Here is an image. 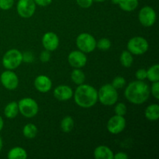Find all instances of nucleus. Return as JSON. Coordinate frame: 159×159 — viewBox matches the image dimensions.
Here are the masks:
<instances>
[{
    "label": "nucleus",
    "instance_id": "nucleus-1",
    "mask_svg": "<svg viewBox=\"0 0 159 159\" xmlns=\"http://www.w3.org/2000/svg\"><path fill=\"white\" fill-rule=\"evenodd\" d=\"M124 96L131 103L141 105L148 99L150 88L144 81H134L128 84L124 91Z\"/></svg>",
    "mask_w": 159,
    "mask_h": 159
},
{
    "label": "nucleus",
    "instance_id": "nucleus-2",
    "mask_svg": "<svg viewBox=\"0 0 159 159\" xmlns=\"http://www.w3.org/2000/svg\"><path fill=\"white\" fill-rule=\"evenodd\" d=\"M73 96L75 103L82 108L93 107L98 101V91L88 84L79 85Z\"/></svg>",
    "mask_w": 159,
    "mask_h": 159
},
{
    "label": "nucleus",
    "instance_id": "nucleus-3",
    "mask_svg": "<svg viewBox=\"0 0 159 159\" xmlns=\"http://www.w3.org/2000/svg\"><path fill=\"white\" fill-rule=\"evenodd\" d=\"M98 100L104 106H113L117 102L118 93L111 84L102 85L98 91Z\"/></svg>",
    "mask_w": 159,
    "mask_h": 159
},
{
    "label": "nucleus",
    "instance_id": "nucleus-4",
    "mask_svg": "<svg viewBox=\"0 0 159 159\" xmlns=\"http://www.w3.org/2000/svg\"><path fill=\"white\" fill-rule=\"evenodd\" d=\"M19 112L26 118H33L37 114L39 107L37 102L32 98L26 97L18 102Z\"/></svg>",
    "mask_w": 159,
    "mask_h": 159
},
{
    "label": "nucleus",
    "instance_id": "nucleus-5",
    "mask_svg": "<svg viewBox=\"0 0 159 159\" xmlns=\"http://www.w3.org/2000/svg\"><path fill=\"white\" fill-rule=\"evenodd\" d=\"M23 62V55L19 50L10 49L2 57V65L7 70H14Z\"/></svg>",
    "mask_w": 159,
    "mask_h": 159
},
{
    "label": "nucleus",
    "instance_id": "nucleus-6",
    "mask_svg": "<svg viewBox=\"0 0 159 159\" xmlns=\"http://www.w3.org/2000/svg\"><path fill=\"white\" fill-rule=\"evenodd\" d=\"M76 46L85 54L91 53L96 48V40L90 34L82 33L76 38Z\"/></svg>",
    "mask_w": 159,
    "mask_h": 159
},
{
    "label": "nucleus",
    "instance_id": "nucleus-7",
    "mask_svg": "<svg viewBox=\"0 0 159 159\" xmlns=\"http://www.w3.org/2000/svg\"><path fill=\"white\" fill-rule=\"evenodd\" d=\"M149 48L148 40L142 37H132L127 43V51L134 55H142Z\"/></svg>",
    "mask_w": 159,
    "mask_h": 159
},
{
    "label": "nucleus",
    "instance_id": "nucleus-8",
    "mask_svg": "<svg viewBox=\"0 0 159 159\" xmlns=\"http://www.w3.org/2000/svg\"><path fill=\"white\" fill-rule=\"evenodd\" d=\"M157 15L155 9L151 6H144L138 13V20L141 25L149 27L155 24Z\"/></svg>",
    "mask_w": 159,
    "mask_h": 159
},
{
    "label": "nucleus",
    "instance_id": "nucleus-9",
    "mask_svg": "<svg viewBox=\"0 0 159 159\" xmlns=\"http://www.w3.org/2000/svg\"><path fill=\"white\" fill-rule=\"evenodd\" d=\"M16 10L22 18H30L35 13L36 3L34 0H19L16 5Z\"/></svg>",
    "mask_w": 159,
    "mask_h": 159
},
{
    "label": "nucleus",
    "instance_id": "nucleus-10",
    "mask_svg": "<svg viewBox=\"0 0 159 159\" xmlns=\"http://www.w3.org/2000/svg\"><path fill=\"white\" fill-rule=\"evenodd\" d=\"M0 81L2 85L9 90L16 89L19 85L18 76L12 70L3 71L0 76Z\"/></svg>",
    "mask_w": 159,
    "mask_h": 159
},
{
    "label": "nucleus",
    "instance_id": "nucleus-11",
    "mask_svg": "<svg viewBox=\"0 0 159 159\" xmlns=\"http://www.w3.org/2000/svg\"><path fill=\"white\" fill-rule=\"evenodd\" d=\"M107 130L113 134L121 133L126 127V120L124 116L115 115L112 116L107 123Z\"/></svg>",
    "mask_w": 159,
    "mask_h": 159
},
{
    "label": "nucleus",
    "instance_id": "nucleus-12",
    "mask_svg": "<svg viewBox=\"0 0 159 159\" xmlns=\"http://www.w3.org/2000/svg\"><path fill=\"white\" fill-rule=\"evenodd\" d=\"M68 61L69 65L75 68H82L87 63V57L81 51H73L68 54Z\"/></svg>",
    "mask_w": 159,
    "mask_h": 159
},
{
    "label": "nucleus",
    "instance_id": "nucleus-13",
    "mask_svg": "<svg viewBox=\"0 0 159 159\" xmlns=\"http://www.w3.org/2000/svg\"><path fill=\"white\" fill-rule=\"evenodd\" d=\"M59 37L55 33L48 32L43 34L42 37V44L45 50L48 51H54L59 46Z\"/></svg>",
    "mask_w": 159,
    "mask_h": 159
},
{
    "label": "nucleus",
    "instance_id": "nucleus-14",
    "mask_svg": "<svg viewBox=\"0 0 159 159\" xmlns=\"http://www.w3.org/2000/svg\"><path fill=\"white\" fill-rule=\"evenodd\" d=\"M34 87L40 93H46L52 88V82L48 76L40 75L34 80Z\"/></svg>",
    "mask_w": 159,
    "mask_h": 159
},
{
    "label": "nucleus",
    "instance_id": "nucleus-15",
    "mask_svg": "<svg viewBox=\"0 0 159 159\" xmlns=\"http://www.w3.org/2000/svg\"><path fill=\"white\" fill-rule=\"evenodd\" d=\"M73 90L68 85H61L54 90V96L59 101H67L73 96Z\"/></svg>",
    "mask_w": 159,
    "mask_h": 159
},
{
    "label": "nucleus",
    "instance_id": "nucleus-16",
    "mask_svg": "<svg viewBox=\"0 0 159 159\" xmlns=\"http://www.w3.org/2000/svg\"><path fill=\"white\" fill-rule=\"evenodd\" d=\"M94 158L96 159H113V151L105 145H100L94 150Z\"/></svg>",
    "mask_w": 159,
    "mask_h": 159
},
{
    "label": "nucleus",
    "instance_id": "nucleus-17",
    "mask_svg": "<svg viewBox=\"0 0 159 159\" xmlns=\"http://www.w3.org/2000/svg\"><path fill=\"white\" fill-rule=\"evenodd\" d=\"M144 116L151 121H155L159 118V106L158 104H151L144 111Z\"/></svg>",
    "mask_w": 159,
    "mask_h": 159
},
{
    "label": "nucleus",
    "instance_id": "nucleus-18",
    "mask_svg": "<svg viewBox=\"0 0 159 159\" xmlns=\"http://www.w3.org/2000/svg\"><path fill=\"white\" fill-rule=\"evenodd\" d=\"M18 113V102H15V101L9 102L4 109V115L6 116V117L9 118V119H13V118L16 117Z\"/></svg>",
    "mask_w": 159,
    "mask_h": 159
},
{
    "label": "nucleus",
    "instance_id": "nucleus-19",
    "mask_svg": "<svg viewBox=\"0 0 159 159\" xmlns=\"http://www.w3.org/2000/svg\"><path fill=\"white\" fill-rule=\"evenodd\" d=\"M138 0H118L117 5L125 12H132L138 8Z\"/></svg>",
    "mask_w": 159,
    "mask_h": 159
},
{
    "label": "nucleus",
    "instance_id": "nucleus-20",
    "mask_svg": "<svg viewBox=\"0 0 159 159\" xmlns=\"http://www.w3.org/2000/svg\"><path fill=\"white\" fill-rule=\"evenodd\" d=\"M7 158L9 159H26L27 158V153L23 148H12L8 152Z\"/></svg>",
    "mask_w": 159,
    "mask_h": 159
},
{
    "label": "nucleus",
    "instance_id": "nucleus-21",
    "mask_svg": "<svg viewBox=\"0 0 159 159\" xmlns=\"http://www.w3.org/2000/svg\"><path fill=\"white\" fill-rule=\"evenodd\" d=\"M71 79L76 85H82L85 82V75L81 68H75L71 74Z\"/></svg>",
    "mask_w": 159,
    "mask_h": 159
},
{
    "label": "nucleus",
    "instance_id": "nucleus-22",
    "mask_svg": "<svg viewBox=\"0 0 159 159\" xmlns=\"http://www.w3.org/2000/svg\"><path fill=\"white\" fill-rule=\"evenodd\" d=\"M23 134L28 139H33L37 134V127L34 124H27L23 127Z\"/></svg>",
    "mask_w": 159,
    "mask_h": 159
},
{
    "label": "nucleus",
    "instance_id": "nucleus-23",
    "mask_svg": "<svg viewBox=\"0 0 159 159\" xmlns=\"http://www.w3.org/2000/svg\"><path fill=\"white\" fill-rule=\"evenodd\" d=\"M120 63L124 68H130L134 62L133 54L128 51H124L120 54Z\"/></svg>",
    "mask_w": 159,
    "mask_h": 159
},
{
    "label": "nucleus",
    "instance_id": "nucleus-24",
    "mask_svg": "<svg viewBox=\"0 0 159 159\" xmlns=\"http://www.w3.org/2000/svg\"><path fill=\"white\" fill-rule=\"evenodd\" d=\"M147 78L150 82H159V65H155L151 66L147 70Z\"/></svg>",
    "mask_w": 159,
    "mask_h": 159
},
{
    "label": "nucleus",
    "instance_id": "nucleus-25",
    "mask_svg": "<svg viewBox=\"0 0 159 159\" xmlns=\"http://www.w3.org/2000/svg\"><path fill=\"white\" fill-rule=\"evenodd\" d=\"M74 127V120L69 116H65L61 122V128L65 133H69Z\"/></svg>",
    "mask_w": 159,
    "mask_h": 159
},
{
    "label": "nucleus",
    "instance_id": "nucleus-26",
    "mask_svg": "<svg viewBox=\"0 0 159 159\" xmlns=\"http://www.w3.org/2000/svg\"><path fill=\"white\" fill-rule=\"evenodd\" d=\"M111 47V41L108 38H102L96 42V48L101 51H107Z\"/></svg>",
    "mask_w": 159,
    "mask_h": 159
},
{
    "label": "nucleus",
    "instance_id": "nucleus-27",
    "mask_svg": "<svg viewBox=\"0 0 159 159\" xmlns=\"http://www.w3.org/2000/svg\"><path fill=\"white\" fill-rule=\"evenodd\" d=\"M112 85L114 87L115 89H122L126 85V80L124 77L122 76H116L114 78V79L112 82Z\"/></svg>",
    "mask_w": 159,
    "mask_h": 159
},
{
    "label": "nucleus",
    "instance_id": "nucleus-28",
    "mask_svg": "<svg viewBox=\"0 0 159 159\" xmlns=\"http://www.w3.org/2000/svg\"><path fill=\"white\" fill-rule=\"evenodd\" d=\"M114 111H115V113H116V115H119V116H124V115L127 113V106H126L124 103H123V102H119V103H117L116 106H115Z\"/></svg>",
    "mask_w": 159,
    "mask_h": 159
},
{
    "label": "nucleus",
    "instance_id": "nucleus-29",
    "mask_svg": "<svg viewBox=\"0 0 159 159\" xmlns=\"http://www.w3.org/2000/svg\"><path fill=\"white\" fill-rule=\"evenodd\" d=\"M14 0H0V9L9 10L13 6Z\"/></svg>",
    "mask_w": 159,
    "mask_h": 159
},
{
    "label": "nucleus",
    "instance_id": "nucleus-30",
    "mask_svg": "<svg viewBox=\"0 0 159 159\" xmlns=\"http://www.w3.org/2000/svg\"><path fill=\"white\" fill-rule=\"evenodd\" d=\"M150 93H152V96L156 99H159V82H153L152 88L150 89Z\"/></svg>",
    "mask_w": 159,
    "mask_h": 159
},
{
    "label": "nucleus",
    "instance_id": "nucleus-31",
    "mask_svg": "<svg viewBox=\"0 0 159 159\" xmlns=\"http://www.w3.org/2000/svg\"><path fill=\"white\" fill-rule=\"evenodd\" d=\"M135 76H136L138 80L144 81L147 79V70L144 68H140L135 73Z\"/></svg>",
    "mask_w": 159,
    "mask_h": 159
},
{
    "label": "nucleus",
    "instance_id": "nucleus-32",
    "mask_svg": "<svg viewBox=\"0 0 159 159\" xmlns=\"http://www.w3.org/2000/svg\"><path fill=\"white\" fill-rule=\"evenodd\" d=\"M76 2L80 7L83 8V9H88L92 6L93 0H76Z\"/></svg>",
    "mask_w": 159,
    "mask_h": 159
},
{
    "label": "nucleus",
    "instance_id": "nucleus-33",
    "mask_svg": "<svg viewBox=\"0 0 159 159\" xmlns=\"http://www.w3.org/2000/svg\"><path fill=\"white\" fill-rule=\"evenodd\" d=\"M23 55V61L26 63H31L34 61V54L31 51H25Z\"/></svg>",
    "mask_w": 159,
    "mask_h": 159
},
{
    "label": "nucleus",
    "instance_id": "nucleus-34",
    "mask_svg": "<svg viewBox=\"0 0 159 159\" xmlns=\"http://www.w3.org/2000/svg\"><path fill=\"white\" fill-rule=\"evenodd\" d=\"M50 59H51V53H50V51H47V50L42 51L41 54H40V60L42 62H48Z\"/></svg>",
    "mask_w": 159,
    "mask_h": 159
},
{
    "label": "nucleus",
    "instance_id": "nucleus-35",
    "mask_svg": "<svg viewBox=\"0 0 159 159\" xmlns=\"http://www.w3.org/2000/svg\"><path fill=\"white\" fill-rule=\"evenodd\" d=\"M34 2L36 3V5L37 6H42V7H45V6H48L52 2L53 0H34Z\"/></svg>",
    "mask_w": 159,
    "mask_h": 159
},
{
    "label": "nucleus",
    "instance_id": "nucleus-36",
    "mask_svg": "<svg viewBox=\"0 0 159 159\" xmlns=\"http://www.w3.org/2000/svg\"><path fill=\"white\" fill-rule=\"evenodd\" d=\"M113 158L115 159H127L128 158V155L124 152H118L116 155H114Z\"/></svg>",
    "mask_w": 159,
    "mask_h": 159
},
{
    "label": "nucleus",
    "instance_id": "nucleus-37",
    "mask_svg": "<svg viewBox=\"0 0 159 159\" xmlns=\"http://www.w3.org/2000/svg\"><path fill=\"white\" fill-rule=\"evenodd\" d=\"M3 127H4V121H3L2 117V116H0V131H1V130H2Z\"/></svg>",
    "mask_w": 159,
    "mask_h": 159
},
{
    "label": "nucleus",
    "instance_id": "nucleus-38",
    "mask_svg": "<svg viewBox=\"0 0 159 159\" xmlns=\"http://www.w3.org/2000/svg\"><path fill=\"white\" fill-rule=\"evenodd\" d=\"M2 140L1 137H0V152H1L2 148Z\"/></svg>",
    "mask_w": 159,
    "mask_h": 159
},
{
    "label": "nucleus",
    "instance_id": "nucleus-39",
    "mask_svg": "<svg viewBox=\"0 0 159 159\" xmlns=\"http://www.w3.org/2000/svg\"><path fill=\"white\" fill-rule=\"evenodd\" d=\"M112 2H113V4H116V5H117L118 0H112Z\"/></svg>",
    "mask_w": 159,
    "mask_h": 159
},
{
    "label": "nucleus",
    "instance_id": "nucleus-40",
    "mask_svg": "<svg viewBox=\"0 0 159 159\" xmlns=\"http://www.w3.org/2000/svg\"><path fill=\"white\" fill-rule=\"evenodd\" d=\"M93 1H95V2H104V1H106V0H93Z\"/></svg>",
    "mask_w": 159,
    "mask_h": 159
}]
</instances>
